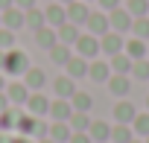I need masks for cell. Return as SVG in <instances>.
Listing matches in <instances>:
<instances>
[{
  "label": "cell",
  "instance_id": "15",
  "mask_svg": "<svg viewBox=\"0 0 149 143\" xmlns=\"http://www.w3.org/2000/svg\"><path fill=\"white\" fill-rule=\"evenodd\" d=\"M88 134H91L94 143H108V140H111V126H108L105 120H91Z\"/></svg>",
  "mask_w": 149,
  "mask_h": 143
},
{
  "label": "cell",
  "instance_id": "22",
  "mask_svg": "<svg viewBox=\"0 0 149 143\" xmlns=\"http://www.w3.org/2000/svg\"><path fill=\"white\" fill-rule=\"evenodd\" d=\"M88 76H91L94 82H108L111 64H105V61H91V64H88Z\"/></svg>",
  "mask_w": 149,
  "mask_h": 143
},
{
  "label": "cell",
  "instance_id": "21",
  "mask_svg": "<svg viewBox=\"0 0 149 143\" xmlns=\"http://www.w3.org/2000/svg\"><path fill=\"white\" fill-rule=\"evenodd\" d=\"M24 76H26V79H24V85H26L29 91H41V88H44V82H47V76H44V70H41V67H29Z\"/></svg>",
  "mask_w": 149,
  "mask_h": 143
},
{
  "label": "cell",
  "instance_id": "29",
  "mask_svg": "<svg viewBox=\"0 0 149 143\" xmlns=\"http://www.w3.org/2000/svg\"><path fill=\"white\" fill-rule=\"evenodd\" d=\"M132 35H134V38L149 41V15H143V18H134V21H132Z\"/></svg>",
  "mask_w": 149,
  "mask_h": 143
},
{
  "label": "cell",
  "instance_id": "45",
  "mask_svg": "<svg viewBox=\"0 0 149 143\" xmlns=\"http://www.w3.org/2000/svg\"><path fill=\"white\" fill-rule=\"evenodd\" d=\"M61 3H73V0H61Z\"/></svg>",
  "mask_w": 149,
  "mask_h": 143
},
{
  "label": "cell",
  "instance_id": "48",
  "mask_svg": "<svg viewBox=\"0 0 149 143\" xmlns=\"http://www.w3.org/2000/svg\"><path fill=\"white\" fill-rule=\"evenodd\" d=\"M146 143H149V137H146Z\"/></svg>",
  "mask_w": 149,
  "mask_h": 143
},
{
  "label": "cell",
  "instance_id": "30",
  "mask_svg": "<svg viewBox=\"0 0 149 143\" xmlns=\"http://www.w3.org/2000/svg\"><path fill=\"white\" fill-rule=\"evenodd\" d=\"M126 12H129L132 18L149 15V0H129V3H126Z\"/></svg>",
  "mask_w": 149,
  "mask_h": 143
},
{
  "label": "cell",
  "instance_id": "39",
  "mask_svg": "<svg viewBox=\"0 0 149 143\" xmlns=\"http://www.w3.org/2000/svg\"><path fill=\"white\" fill-rule=\"evenodd\" d=\"M9 6H15V0H0V12H6Z\"/></svg>",
  "mask_w": 149,
  "mask_h": 143
},
{
  "label": "cell",
  "instance_id": "37",
  "mask_svg": "<svg viewBox=\"0 0 149 143\" xmlns=\"http://www.w3.org/2000/svg\"><path fill=\"white\" fill-rule=\"evenodd\" d=\"M12 102H9V96H6V91H0V111H6Z\"/></svg>",
  "mask_w": 149,
  "mask_h": 143
},
{
  "label": "cell",
  "instance_id": "2",
  "mask_svg": "<svg viewBox=\"0 0 149 143\" xmlns=\"http://www.w3.org/2000/svg\"><path fill=\"white\" fill-rule=\"evenodd\" d=\"M123 47H126V41H123L120 32L108 29L105 35H100V53H105V56H117V53H123Z\"/></svg>",
  "mask_w": 149,
  "mask_h": 143
},
{
  "label": "cell",
  "instance_id": "32",
  "mask_svg": "<svg viewBox=\"0 0 149 143\" xmlns=\"http://www.w3.org/2000/svg\"><path fill=\"white\" fill-rule=\"evenodd\" d=\"M132 76L140 79V82H149V61H146V58L132 61Z\"/></svg>",
  "mask_w": 149,
  "mask_h": 143
},
{
  "label": "cell",
  "instance_id": "19",
  "mask_svg": "<svg viewBox=\"0 0 149 143\" xmlns=\"http://www.w3.org/2000/svg\"><path fill=\"white\" fill-rule=\"evenodd\" d=\"M56 32H58V41H61V44H67V47H70V44H76V38L82 35V32H79V26H76V24H70V21H64L61 26H56Z\"/></svg>",
  "mask_w": 149,
  "mask_h": 143
},
{
  "label": "cell",
  "instance_id": "31",
  "mask_svg": "<svg viewBox=\"0 0 149 143\" xmlns=\"http://www.w3.org/2000/svg\"><path fill=\"white\" fill-rule=\"evenodd\" d=\"M132 131L137 137H149V114H137L132 120Z\"/></svg>",
  "mask_w": 149,
  "mask_h": 143
},
{
  "label": "cell",
  "instance_id": "17",
  "mask_svg": "<svg viewBox=\"0 0 149 143\" xmlns=\"http://www.w3.org/2000/svg\"><path fill=\"white\" fill-rule=\"evenodd\" d=\"M123 53H126V56H129L132 61H137V58H146L149 47H146V41H143V38H132V41H126Z\"/></svg>",
  "mask_w": 149,
  "mask_h": 143
},
{
  "label": "cell",
  "instance_id": "47",
  "mask_svg": "<svg viewBox=\"0 0 149 143\" xmlns=\"http://www.w3.org/2000/svg\"><path fill=\"white\" fill-rule=\"evenodd\" d=\"M0 143H6V140H3V137H0Z\"/></svg>",
  "mask_w": 149,
  "mask_h": 143
},
{
  "label": "cell",
  "instance_id": "14",
  "mask_svg": "<svg viewBox=\"0 0 149 143\" xmlns=\"http://www.w3.org/2000/svg\"><path fill=\"white\" fill-rule=\"evenodd\" d=\"M3 26H9L12 32H15V29H21V26H26V15H24V9L9 6V9L3 12Z\"/></svg>",
  "mask_w": 149,
  "mask_h": 143
},
{
  "label": "cell",
  "instance_id": "5",
  "mask_svg": "<svg viewBox=\"0 0 149 143\" xmlns=\"http://www.w3.org/2000/svg\"><path fill=\"white\" fill-rule=\"evenodd\" d=\"M85 26H88V32L91 35H105L108 29H111V24H108V15H102V12H91L88 15V21H85Z\"/></svg>",
  "mask_w": 149,
  "mask_h": 143
},
{
  "label": "cell",
  "instance_id": "7",
  "mask_svg": "<svg viewBox=\"0 0 149 143\" xmlns=\"http://www.w3.org/2000/svg\"><path fill=\"white\" fill-rule=\"evenodd\" d=\"M47 114L53 117V123H67L70 114H73V105H70V99H56V102H50Z\"/></svg>",
  "mask_w": 149,
  "mask_h": 143
},
{
  "label": "cell",
  "instance_id": "10",
  "mask_svg": "<svg viewBox=\"0 0 149 143\" xmlns=\"http://www.w3.org/2000/svg\"><path fill=\"white\" fill-rule=\"evenodd\" d=\"M26 108H29V114H32V117H44V114L50 111V99H47V96H41V91H32V94H29V99H26Z\"/></svg>",
  "mask_w": 149,
  "mask_h": 143
},
{
  "label": "cell",
  "instance_id": "26",
  "mask_svg": "<svg viewBox=\"0 0 149 143\" xmlns=\"http://www.w3.org/2000/svg\"><path fill=\"white\" fill-rule=\"evenodd\" d=\"M111 73H132V58L126 53L111 56Z\"/></svg>",
  "mask_w": 149,
  "mask_h": 143
},
{
  "label": "cell",
  "instance_id": "40",
  "mask_svg": "<svg viewBox=\"0 0 149 143\" xmlns=\"http://www.w3.org/2000/svg\"><path fill=\"white\" fill-rule=\"evenodd\" d=\"M0 91H6V79H3V70H0Z\"/></svg>",
  "mask_w": 149,
  "mask_h": 143
},
{
  "label": "cell",
  "instance_id": "42",
  "mask_svg": "<svg viewBox=\"0 0 149 143\" xmlns=\"http://www.w3.org/2000/svg\"><path fill=\"white\" fill-rule=\"evenodd\" d=\"M38 143H56V140H50V137H41V140H38Z\"/></svg>",
  "mask_w": 149,
  "mask_h": 143
},
{
  "label": "cell",
  "instance_id": "12",
  "mask_svg": "<svg viewBox=\"0 0 149 143\" xmlns=\"http://www.w3.org/2000/svg\"><path fill=\"white\" fill-rule=\"evenodd\" d=\"M53 91H56L58 99H70L73 94H76V79H70V76L64 73V76H58V79L53 82Z\"/></svg>",
  "mask_w": 149,
  "mask_h": 143
},
{
  "label": "cell",
  "instance_id": "23",
  "mask_svg": "<svg viewBox=\"0 0 149 143\" xmlns=\"http://www.w3.org/2000/svg\"><path fill=\"white\" fill-rule=\"evenodd\" d=\"M67 123H70L73 131H88V128H91V117H88V111H73Z\"/></svg>",
  "mask_w": 149,
  "mask_h": 143
},
{
  "label": "cell",
  "instance_id": "25",
  "mask_svg": "<svg viewBox=\"0 0 149 143\" xmlns=\"http://www.w3.org/2000/svg\"><path fill=\"white\" fill-rule=\"evenodd\" d=\"M132 137H134V131H132L129 123H117V126L111 128V140H114V143H129Z\"/></svg>",
  "mask_w": 149,
  "mask_h": 143
},
{
  "label": "cell",
  "instance_id": "46",
  "mask_svg": "<svg viewBox=\"0 0 149 143\" xmlns=\"http://www.w3.org/2000/svg\"><path fill=\"white\" fill-rule=\"evenodd\" d=\"M146 108H149V96H146Z\"/></svg>",
  "mask_w": 149,
  "mask_h": 143
},
{
  "label": "cell",
  "instance_id": "49",
  "mask_svg": "<svg viewBox=\"0 0 149 143\" xmlns=\"http://www.w3.org/2000/svg\"><path fill=\"white\" fill-rule=\"evenodd\" d=\"M146 56H149V53H146Z\"/></svg>",
  "mask_w": 149,
  "mask_h": 143
},
{
  "label": "cell",
  "instance_id": "9",
  "mask_svg": "<svg viewBox=\"0 0 149 143\" xmlns=\"http://www.w3.org/2000/svg\"><path fill=\"white\" fill-rule=\"evenodd\" d=\"M108 91L114 96H126L132 91V82H129V73H111L108 76Z\"/></svg>",
  "mask_w": 149,
  "mask_h": 143
},
{
  "label": "cell",
  "instance_id": "18",
  "mask_svg": "<svg viewBox=\"0 0 149 143\" xmlns=\"http://www.w3.org/2000/svg\"><path fill=\"white\" fill-rule=\"evenodd\" d=\"M134 117H137V111H134V105H132L129 99H120V102L114 105V120H117V123H129V126H132Z\"/></svg>",
  "mask_w": 149,
  "mask_h": 143
},
{
  "label": "cell",
  "instance_id": "35",
  "mask_svg": "<svg viewBox=\"0 0 149 143\" xmlns=\"http://www.w3.org/2000/svg\"><path fill=\"white\" fill-rule=\"evenodd\" d=\"M97 3H100L105 12H111V9H117V6H120V0H97Z\"/></svg>",
  "mask_w": 149,
  "mask_h": 143
},
{
  "label": "cell",
  "instance_id": "34",
  "mask_svg": "<svg viewBox=\"0 0 149 143\" xmlns=\"http://www.w3.org/2000/svg\"><path fill=\"white\" fill-rule=\"evenodd\" d=\"M70 143H94V140H91V134H88V131H73Z\"/></svg>",
  "mask_w": 149,
  "mask_h": 143
},
{
  "label": "cell",
  "instance_id": "4",
  "mask_svg": "<svg viewBox=\"0 0 149 143\" xmlns=\"http://www.w3.org/2000/svg\"><path fill=\"white\" fill-rule=\"evenodd\" d=\"M132 21H134V18H132L126 9H120V6L108 12V24H111V29L120 32V35H123V32H132Z\"/></svg>",
  "mask_w": 149,
  "mask_h": 143
},
{
  "label": "cell",
  "instance_id": "43",
  "mask_svg": "<svg viewBox=\"0 0 149 143\" xmlns=\"http://www.w3.org/2000/svg\"><path fill=\"white\" fill-rule=\"evenodd\" d=\"M0 26H3V12H0Z\"/></svg>",
  "mask_w": 149,
  "mask_h": 143
},
{
  "label": "cell",
  "instance_id": "27",
  "mask_svg": "<svg viewBox=\"0 0 149 143\" xmlns=\"http://www.w3.org/2000/svg\"><path fill=\"white\" fill-rule=\"evenodd\" d=\"M70 105H73V111H91L94 99H91V94H85V91H76V94L70 96Z\"/></svg>",
  "mask_w": 149,
  "mask_h": 143
},
{
  "label": "cell",
  "instance_id": "11",
  "mask_svg": "<svg viewBox=\"0 0 149 143\" xmlns=\"http://www.w3.org/2000/svg\"><path fill=\"white\" fill-rule=\"evenodd\" d=\"M88 58H82V56H70V61L64 64V70H67V76L70 79H82V76H88Z\"/></svg>",
  "mask_w": 149,
  "mask_h": 143
},
{
  "label": "cell",
  "instance_id": "1",
  "mask_svg": "<svg viewBox=\"0 0 149 143\" xmlns=\"http://www.w3.org/2000/svg\"><path fill=\"white\" fill-rule=\"evenodd\" d=\"M29 70V58L24 50H6V61H3V73H12V76H21Z\"/></svg>",
  "mask_w": 149,
  "mask_h": 143
},
{
  "label": "cell",
  "instance_id": "8",
  "mask_svg": "<svg viewBox=\"0 0 149 143\" xmlns=\"http://www.w3.org/2000/svg\"><path fill=\"white\" fill-rule=\"evenodd\" d=\"M35 44L38 47H44V50H53L56 44H58V32H56V26H41V29H35Z\"/></svg>",
  "mask_w": 149,
  "mask_h": 143
},
{
  "label": "cell",
  "instance_id": "24",
  "mask_svg": "<svg viewBox=\"0 0 149 143\" xmlns=\"http://www.w3.org/2000/svg\"><path fill=\"white\" fill-rule=\"evenodd\" d=\"M70 56H73V53H70V47H67V44H61V41H58V44L50 50V58H53V64H61V67L70 61Z\"/></svg>",
  "mask_w": 149,
  "mask_h": 143
},
{
  "label": "cell",
  "instance_id": "36",
  "mask_svg": "<svg viewBox=\"0 0 149 143\" xmlns=\"http://www.w3.org/2000/svg\"><path fill=\"white\" fill-rule=\"evenodd\" d=\"M35 3H38V0H15V6H18V9H24V12H26V9H32Z\"/></svg>",
  "mask_w": 149,
  "mask_h": 143
},
{
  "label": "cell",
  "instance_id": "44",
  "mask_svg": "<svg viewBox=\"0 0 149 143\" xmlns=\"http://www.w3.org/2000/svg\"><path fill=\"white\" fill-rule=\"evenodd\" d=\"M129 143H140V140H134V137H132V140H129Z\"/></svg>",
  "mask_w": 149,
  "mask_h": 143
},
{
  "label": "cell",
  "instance_id": "3",
  "mask_svg": "<svg viewBox=\"0 0 149 143\" xmlns=\"http://www.w3.org/2000/svg\"><path fill=\"white\" fill-rule=\"evenodd\" d=\"M73 47H76V56H82V58H88V61H91V58L100 53V38L88 32V35H79Z\"/></svg>",
  "mask_w": 149,
  "mask_h": 143
},
{
  "label": "cell",
  "instance_id": "38",
  "mask_svg": "<svg viewBox=\"0 0 149 143\" xmlns=\"http://www.w3.org/2000/svg\"><path fill=\"white\" fill-rule=\"evenodd\" d=\"M6 143H32L26 134H21V137H12V140H6Z\"/></svg>",
  "mask_w": 149,
  "mask_h": 143
},
{
  "label": "cell",
  "instance_id": "6",
  "mask_svg": "<svg viewBox=\"0 0 149 143\" xmlns=\"http://www.w3.org/2000/svg\"><path fill=\"white\" fill-rule=\"evenodd\" d=\"M29 94H32V91H29L24 82H9V85H6V96H9L12 105H26Z\"/></svg>",
  "mask_w": 149,
  "mask_h": 143
},
{
  "label": "cell",
  "instance_id": "13",
  "mask_svg": "<svg viewBox=\"0 0 149 143\" xmlns=\"http://www.w3.org/2000/svg\"><path fill=\"white\" fill-rule=\"evenodd\" d=\"M64 9H67V21H70V24H76V26H79V24H85V21H88V15H91V12H88V6L82 3V0H73V3H67Z\"/></svg>",
  "mask_w": 149,
  "mask_h": 143
},
{
  "label": "cell",
  "instance_id": "41",
  "mask_svg": "<svg viewBox=\"0 0 149 143\" xmlns=\"http://www.w3.org/2000/svg\"><path fill=\"white\" fill-rule=\"evenodd\" d=\"M3 61H6V50H0V70H3Z\"/></svg>",
  "mask_w": 149,
  "mask_h": 143
},
{
  "label": "cell",
  "instance_id": "16",
  "mask_svg": "<svg viewBox=\"0 0 149 143\" xmlns=\"http://www.w3.org/2000/svg\"><path fill=\"white\" fill-rule=\"evenodd\" d=\"M44 18H47L50 26H61V24L67 21V9H64L61 3H50V6L44 9Z\"/></svg>",
  "mask_w": 149,
  "mask_h": 143
},
{
  "label": "cell",
  "instance_id": "28",
  "mask_svg": "<svg viewBox=\"0 0 149 143\" xmlns=\"http://www.w3.org/2000/svg\"><path fill=\"white\" fill-rule=\"evenodd\" d=\"M24 15H26V26H32V29H41V26H47V18H44V12H41L38 6L26 9Z\"/></svg>",
  "mask_w": 149,
  "mask_h": 143
},
{
  "label": "cell",
  "instance_id": "33",
  "mask_svg": "<svg viewBox=\"0 0 149 143\" xmlns=\"http://www.w3.org/2000/svg\"><path fill=\"white\" fill-rule=\"evenodd\" d=\"M15 47V32L9 26H0V50H12Z\"/></svg>",
  "mask_w": 149,
  "mask_h": 143
},
{
  "label": "cell",
  "instance_id": "20",
  "mask_svg": "<svg viewBox=\"0 0 149 143\" xmlns=\"http://www.w3.org/2000/svg\"><path fill=\"white\" fill-rule=\"evenodd\" d=\"M47 137H50V140H56V143H70V137H73V128H70V123H53Z\"/></svg>",
  "mask_w": 149,
  "mask_h": 143
}]
</instances>
